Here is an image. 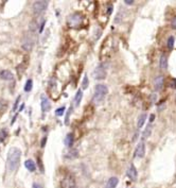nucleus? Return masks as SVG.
<instances>
[{
    "instance_id": "72a5a7b5",
    "label": "nucleus",
    "mask_w": 176,
    "mask_h": 188,
    "mask_svg": "<svg viewBox=\"0 0 176 188\" xmlns=\"http://www.w3.org/2000/svg\"><path fill=\"white\" fill-rule=\"evenodd\" d=\"M174 87H176V79H175V81H174Z\"/></svg>"
},
{
    "instance_id": "cd10ccee",
    "label": "nucleus",
    "mask_w": 176,
    "mask_h": 188,
    "mask_svg": "<svg viewBox=\"0 0 176 188\" xmlns=\"http://www.w3.org/2000/svg\"><path fill=\"white\" fill-rule=\"evenodd\" d=\"M172 28L176 29V17H174L173 19H172Z\"/></svg>"
},
{
    "instance_id": "4be33fe9",
    "label": "nucleus",
    "mask_w": 176,
    "mask_h": 188,
    "mask_svg": "<svg viewBox=\"0 0 176 188\" xmlns=\"http://www.w3.org/2000/svg\"><path fill=\"white\" fill-rule=\"evenodd\" d=\"M72 111H73V107L70 106L68 109V111H67V113H66V117H65V123H66V125H69V117H70V115H71V113H72Z\"/></svg>"
},
{
    "instance_id": "6e6552de",
    "label": "nucleus",
    "mask_w": 176,
    "mask_h": 188,
    "mask_svg": "<svg viewBox=\"0 0 176 188\" xmlns=\"http://www.w3.org/2000/svg\"><path fill=\"white\" fill-rule=\"evenodd\" d=\"M144 155H145V145H144L143 140L140 141L137 146L136 150H135V157H144Z\"/></svg>"
},
{
    "instance_id": "39448f33",
    "label": "nucleus",
    "mask_w": 176,
    "mask_h": 188,
    "mask_svg": "<svg viewBox=\"0 0 176 188\" xmlns=\"http://www.w3.org/2000/svg\"><path fill=\"white\" fill-rule=\"evenodd\" d=\"M33 45H34V35H33V32L30 34V35H25L23 37V48L27 51H30L32 50L33 48Z\"/></svg>"
},
{
    "instance_id": "a211bd4d",
    "label": "nucleus",
    "mask_w": 176,
    "mask_h": 188,
    "mask_svg": "<svg viewBox=\"0 0 176 188\" xmlns=\"http://www.w3.org/2000/svg\"><path fill=\"white\" fill-rule=\"evenodd\" d=\"M145 119H146V115L145 114L140 115V117L138 118V122H137V127H138V129L142 128V125H143L144 122H145Z\"/></svg>"
},
{
    "instance_id": "bb28decb",
    "label": "nucleus",
    "mask_w": 176,
    "mask_h": 188,
    "mask_svg": "<svg viewBox=\"0 0 176 188\" xmlns=\"http://www.w3.org/2000/svg\"><path fill=\"white\" fill-rule=\"evenodd\" d=\"M19 100H20V96L18 97L17 99H16V101H15V103H14V106H13V112H15L16 111V109H17V106H18V103H19Z\"/></svg>"
},
{
    "instance_id": "9b49d317",
    "label": "nucleus",
    "mask_w": 176,
    "mask_h": 188,
    "mask_svg": "<svg viewBox=\"0 0 176 188\" xmlns=\"http://www.w3.org/2000/svg\"><path fill=\"white\" fill-rule=\"evenodd\" d=\"M51 109V103L49 99L46 96H41V111L43 112H48Z\"/></svg>"
},
{
    "instance_id": "b1692460",
    "label": "nucleus",
    "mask_w": 176,
    "mask_h": 188,
    "mask_svg": "<svg viewBox=\"0 0 176 188\" xmlns=\"http://www.w3.org/2000/svg\"><path fill=\"white\" fill-rule=\"evenodd\" d=\"M174 42H175V39H174V36H170L168 39V48L170 49V50H172L174 47Z\"/></svg>"
},
{
    "instance_id": "aec40b11",
    "label": "nucleus",
    "mask_w": 176,
    "mask_h": 188,
    "mask_svg": "<svg viewBox=\"0 0 176 188\" xmlns=\"http://www.w3.org/2000/svg\"><path fill=\"white\" fill-rule=\"evenodd\" d=\"M32 87H33V81H32V79H29L25 85V92H27V93L31 92V90H32Z\"/></svg>"
},
{
    "instance_id": "ddd939ff",
    "label": "nucleus",
    "mask_w": 176,
    "mask_h": 188,
    "mask_svg": "<svg viewBox=\"0 0 176 188\" xmlns=\"http://www.w3.org/2000/svg\"><path fill=\"white\" fill-rule=\"evenodd\" d=\"M25 167L28 169L30 172H33V171H35L36 170V165L35 163L33 162L32 160H27L25 162Z\"/></svg>"
},
{
    "instance_id": "a878e982",
    "label": "nucleus",
    "mask_w": 176,
    "mask_h": 188,
    "mask_svg": "<svg viewBox=\"0 0 176 188\" xmlns=\"http://www.w3.org/2000/svg\"><path fill=\"white\" fill-rule=\"evenodd\" d=\"M88 87V77L87 74H85L83 78V82H82V88L86 89Z\"/></svg>"
},
{
    "instance_id": "412c9836",
    "label": "nucleus",
    "mask_w": 176,
    "mask_h": 188,
    "mask_svg": "<svg viewBox=\"0 0 176 188\" xmlns=\"http://www.w3.org/2000/svg\"><path fill=\"white\" fill-rule=\"evenodd\" d=\"M7 137H8V131L5 129H2L0 131V142L4 141Z\"/></svg>"
},
{
    "instance_id": "393cba45",
    "label": "nucleus",
    "mask_w": 176,
    "mask_h": 188,
    "mask_svg": "<svg viewBox=\"0 0 176 188\" xmlns=\"http://www.w3.org/2000/svg\"><path fill=\"white\" fill-rule=\"evenodd\" d=\"M65 106H62V107H60V109H57L55 111V115L56 116H58V117H60V116H63L64 115V113H65Z\"/></svg>"
},
{
    "instance_id": "f8f14e48",
    "label": "nucleus",
    "mask_w": 176,
    "mask_h": 188,
    "mask_svg": "<svg viewBox=\"0 0 176 188\" xmlns=\"http://www.w3.org/2000/svg\"><path fill=\"white\" fill-rule=\"evenodd\" d=\"M0 78L2 80H7V81H10V80L14 79L13 77V74L11 72L10 70H2L0 72Z\"/></svg>"
},
{
    "instance_id": "423d86ee",
    "label": "nucleus",
    "mask_w": 176,
    "mask_h": 188,
    "mask_svg": "<svg viewBox=\"0 0 176 188\" xmlns=\"http://www.w3.org/2000/svg\"><path fill=\"white\" fill-rule=\"evenodd\" d=\"M93 77L96 80H104L106 77V68L104 64H100L93 71Z\"/></svg>"
},
{
    "instance_id": "c85d7f7f",
    "label": "nucleus",
    "mask_w": 176,
    "mask_h": 188,
    "mask_svg": "<svg viewBox=\"0 0 176 188\" xmlns=\"http://www.w3.org/2000/svg\"><path fill=\"white\" fill-rule=\"evenodd\" d=\"M32 188H43V186L40 185V184H38V183H34L32 186Z\"/></svg>"
},
{
    "instance_id": "f3484780",
    "label": "nucleus",
    "mask_w": 176,
    "mask_h": 188,
    "mask_svg": "<svg viewBox=\"0 0 176 188\" xmlns=\"http://www.w3.org/2000/svg\"><path fill=\"white\" fill-rule=\"evenodd\" d=\"M160 68L161 69H167L168 68V58H167V55H161L160 58Z\"/></svg>"
},
{
    "instance_id": "2eb2a0df",
    "label": "nucleus",
    "mask_w": 176,
    "mask_h": 188,
    "mask_svg": "<svg viewBox=\"0 0 176 188\" xmlns=\"http://www.w3.org/2000/svg\"><path fill=\"white\" fill-rule=\"evenodd\" d=\"M82 98H83V92L79 89L74 97V103H76V106H79L81 104V101H82Z\"/></svg>"
},
{
    "instance_id": "f704fd0d",
    "label": "nucleus",
    "mask_w": 176,
    "mask_h": 188,
    "mask_svg": "<svg viewBox=\"0 0 176 188\" xmlns=\"http://www.w3.org/2000/svg\"><path fill=\"white\" fill-rule=\"evenodd\" d=\"M105 188H107V187H105Z\"/></svg>"
},
{
    "instance_id": "5701e85b",
    "label": "nucleus",
    "mask_w": 176,
    "mask_h": 188,
    "mask_svg": "<svg viewBox=\"0 0 176 188\" xmlns=\"http://www.w3.org/2000/svg\"><path fill=\"white\" fill-rule=\"evenodd\" d=\"M78 155H79L78 151H76V150H72V151H70L69 153H67L66 157H68V158H76V157H78Z\"/></svg>"
},
{
    "instance_id": "f257e3e1",
    "label": "nucleus",
    "mask_w": 176,
    "mask_h": 188,
    "mask_svg": "<svg viewBox=\"0 0 176 188\" xmlns=\"http://www.w3.org/2000/svg\"><path fill=\"white\" fill-rule=\"evenodd\" d=\"M20 156H21V151L18 148L14 147L9 150L8 158H7V171L8 172H16L20 164Z\"/></svg>"
},
{
    "instance_id": "2f4dec72",
    "label": "nucleus",
    "mask_w": 176,
    "mask_h": 188,
    "mask_svg": "<svg viewBox=\"0 0 176 188\" xmlns=\"http://www.w3.org/2000/svg\"><path fill=\"white\" fill-rule=\"evenodd\" d=\"M124 2H125L126 4H133V3H134V0H125Z\"/></svg>"
},
{
    "instance_id": "c756f323",
    "label": "nucleus",
    "mask_w": 176,
    "mask_h": 188,
    "mask_svg": "<svg viewBox=\"0 0 176 188\" xmlns=\"http://www.w3.org/2000/svg\"><path fill=\"white\" fill-rule=\"evenodd\" d=\"M46 141H47V137H44V138H43V141H41V148H44V147H45V144H46Z\"/></svg>"
},
{
    "instance_id": "f03ea898",
    "label": "nucleus",
    "mask_w": 176,
    "mask_h": 188,
    "mask_svg": "<svg viewBox=\"0 0 176 188\" xmlns=\"http://www.w3.org/2000/svg\"><path fill=\"white\" fill-rule=\"evenodd\" d=\"M108 93V88L106 85L103 84H98L95 87V94H93L92 101L95 104H101L105 99V96Z\"/></svg>"
},
{
    "instance_id": "0eeeda50",
    "label": "nucleus",
    "mask_w": 176,
    "mask_h": 188,
    "mask_svg": "<svg viewBox=\"0 0 176 188\" xmlns=\"http://www.w3.org/2000/svg\"><path fill=\"white\" fill-rule=\"evenodd\" d=\"M76 187V181L74 178L70 174L63 179L62 181V188H74Z\"/></svg>"
},
{
    "instance_id": "9d476101",
    "label": "nucleus",
    "mask_w": 176,
    "mask_h": 188,
    "mask_svg": "<svg viewBox=\"0 0 176 188\" xmlns=\"http://www.w3.org/2000/svg\"><path fill=\"white\" fill-rule=\"evenodd\" d=\"M164 78L162 76H159L157 77L156 79L154 80V88L155 90L159 92L161 89L164 88Z\"/></svg>"
},
{
    "instance_id": "4468645a",
    "label": "nucleus",
    "mask_w": 176,
    "mask_h": 188,
    "mask_svg": "<svg viewBox=\"0 0 176 188\" xmlns=\"http://www.w3.org/2000/svg\"><path fill=\"white\" fill-rule=\"evenodd\" d=\"M64 144H65L67 147L72 148V146H73V135L71 134V133L67 134V136H66L65 140H64Z\"/></svg>"
},
{
    "instance_id": "1a4fd4ad",
    "label": "nucleus",
    "mask_w": 176,
    "mask_h": 188,
    "mask_svg": "<svg viewBox=\"0 0 176 188\" xmlns=\"http://www.w3.org/2000/svg\"><path fill=\"white\" fill-rule=\"evenodd\" d=\"M127 176L131 179L132 181H136L137 180V176H138V172H137V169L136 167L134 166V164H131L129 167L127 169Z\"/></svg>"
},
{
    "instance_id": "6ab92c4d",
    "label": "nucleus",
    "mask_w": 176,
    "mask_h": 188,
    "mask_svg": "<svg viewBox=\"0 0 176 188\" xmlns=\"http://www.w3.org/2000/svg\"><path fill=\"white\" fill-rule=\"evenodd\" d=\"M151 132H152V125H148V127H146V129L144 130L143 134H142V139H145V138H148L150 135H151Z\"/></svg>"
},
{
    "instance_id": "7c9ffc66",
    "label": "nucleus",
    "mask_w": 176,
    "mask_h": 188,
    "mask_svg": "<svg viewBox=\"0 0 176 188\" xmlns=\"http://www.w3.org/2000/svg\"><path fill=\"white\" fill-rule=\"evenodd\" d=\"M154 119H155V115H151L150 116V123H152L154 121Z\"/></svg>"
},
{
    "instance_id": "7ed1b4c3",
    "label": "nucleus",
    "mask_w": 176,
    "mask_h": 188,
    "mask_svg": "<svg viewBox=\"0 0 176 188\" xmlns=\"http://www.w3.org/2000/svg\"><path fill=\"white\" fill-rule=\"evenodd\" d=\"M84 17L83 15L79 12H76L68 16L67 18V25L71 29H80L83 25Z\"/></svg>"
},
{
    "instance_id": "20e7f679",
    "label": "nucleus",
    "mask_w": 176,
    "mask_h": 188,
    "mask_svg": "<svg viewBox=\"0 0 176 188\" xmlns=\"http://www.w3.org/2000/svg\"><path fill=\"white\" fill-rule=\"evenodd\" d=\"M49 1H46V0H40V1H35L34 4H33V11H34V14L35 15H39L46 9L48 8Z\"/></svg>"
},
{
    "instance_id": "473e14b6",
    "label": "nucleus",
    "mask_w": 176,
    "mask_h": 188,
    "mask_svg": "<svg viewBox=\"0 0 176 188\" xmlns=\"http://www.w3.org/2000/svg\"><path fill=\"white\" fill-rule=\"evenodd\" d=\"M44 26H45V21H43V23H41V25H40V28H39V32H43Z\"/></svg>"
},
{
    "instance_id": "dca6fc26",
    "label": "nucleus",
    "mask_w": 176,
    "mask_h": 188,
    "mask_svg": "<svg viewBox=\"0 0 176 188\" xmlns=\"http://www.w3.org/2000/svg\"><path fill=\"white\" fill-rule=\"evenodd\" d=\"M118 179L117 178H111L109 180H108L107 182V185H106V187L107 188H116V186L118 185Z\"/></svg>"
}]
</instances>
